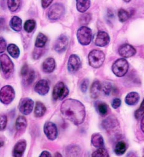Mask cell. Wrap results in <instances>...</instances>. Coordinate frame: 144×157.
Segmentation results:
<instances>
[{
	"mask_svg": "<svg viewBox=\"0 0 144 157\" xmlns=\"http://www.w3.org/2000/svg\"><path fill=\"white\" fill-rule=\"evenodd\" d=\"M61 113L64 118L75 125L82 124L85 120L86 112L84 104L76 99H68L61 105Z\"/></svg>",
	"mask_w": 144,
	"mask_h": 157,
	"instance_id": "1",
	"label": "cell"
},
{
	"mask_svg": "<svg viewBox=\"0 0 144 157\" xmlns=\"http://www.w3.org/2000/svg\"><path fill=\"white\" fill-rule=\"evenodd\" d=\"M91 143L92 145L97 148L104 147L103 137L99 133H95L92 136Z\"/></svg>",
	"mask_w": 144,
	"mask_h": 157,
	"instance_id": "21",
	"label": "cell"
},
{
	"mask_svg": "<svg viewBox=\"0 0 144 157\" xmlns=\"http://www.w3.org/2000/svg\"><path fill=\"white\" fill-rule=\"evenodd\" d=\"M68 45V38L66 35H61L56 40L54 49V50L59 53H62L66 49Z\"/></svg>",
	"mask_w": 144,
	"mask_h": 157,
	"instance_id": "15",
	"label": "cell"
},
{
	"mask_svg": "<svg viewBox=\"0 0 144 157\" xmlns=\"http://www.w3.org/2000/svg\"><path fill=\"white\" fill-rule=\"evenodd\" d=\"M54 156H61V157L62 156V155H61L59 153H58V152L55 153V155H54Z\"/></svg>",
	"mask_w": 144,
	"mask_h": 157,
	"instance_id": "47",
	"label": "cell"
},
{
	"mask_svg": "<svg viewBox=\"0 0 144 157\" xmlns=\"http://www.w3.org/2000/svg\"><path fill=\"white\" fill-rule=\"evenodd\" d=\"M140 128L142 131V132L144 133V116L142 117V120H141V123H140Z\"/></svg>",
	"mask_w": 144,
	"mask_h": 157,
	"instance_id": "46",
	"label": "cell"
},
{
	"mask_svg": "<svg viewBox=\"0 0 144 157\" xmlns=\"http://www.w3.org/2000/svg\"><path fill=\"white\" fill-rule=\"evenodd\" d=\"M53 0H42V6L43 8H47L53 2Z\"/></svg>",
	"mask_w": 144,
	"mask_h": 157,
	"instance_id": "44",
	"label": "cell"
},
{
	"mask_svg": "<svg viewBox=\"0 0 144 157\" xmlns=\"http://www.w3.org/2000/svg\"><path fill=\"white\" fill-rule=\"evenodd\" d=\"M43 131L47 139L50 140H54L58 137V129L56 124L53 122H46L44 125Z\"/></svg>",
	"mask_w": 144,
	"mask_h": 157,
	"instance_id": "10",
	"label": "cell"
},
{
	"mask_svg": "<svg viewBox=\"0 0 144 157\" xmlns=\"http://www.w3.org/2000/svg\"><path fill=\"white\" fill-rule=\"evenodd\" d=\"M110 41V37L109 35L105 32H99L95 36L94 43L95 44L99 47H105L109 44Z\"/></svg>",
	"mask_w": 144,
	"mask_h": 157,
	"instance_id": "13",
	"label": "cell"
},
{
	"mask_svg": "<svg viewBox=\"0 0 144 157\" xmlns=\"http://www.w3.org/2000/svg\"><path fill=\"white\" fill-rule=\"evenodd\" d=\"M56 67V62L53 58L50 57L46 59L43 63L42 70L44 72L50 73L54 71Z\"/></svg>",
	"mask_w": 144,
	"mask_h": 157,
	"instance_id": "20",
	"label": "cell"
},
{
	"mask_svg": "<svg viewBox=\"0 0 144 157\" xmlns=\"http://www.w3.org/2000/svg\"><path fill=\"white\" fill-rule=\"evenodd\" d=\"M81 67L80 57L76 54H72L69 58L67 68L70 73H74L78 71Z\"/></svg>",
	"mask_w": 144,
	"mask_h": 157,
	"instance_id": "11",
	"label": "cell"
},
{
	"mask_svg": "<svg viewBox=\"0 0 144 157\" xmlns=\"http://www.w3.org/2000/svg\"><path fill=\"white\" fill-rule=\"evenodd\" d=\"M21 0H8V7L11 12H16L19 8Z\"/></svg>",
	"mask_w": 144,
	"mask_h": 157,
	"instance_id": "31",
	"label": "cell"
},
{
	"mask_svg": "<svg viewBox=\"0 0 144 157\" xmlns=\"http://www.w3.org/2000/svg\"><path fill=\"white\" fill-rule=\"evenodd\" d=\"M92 156L94 157H109L110 155L108 153V151L104 148H99L96 151L93 152Z\"/></svg>",
	"mask_w": 144,
	"mask_h": 157,
	"instance_id": "33",
	"label": "cell"
},
{
	"mask_svg": "<svg viewBox=\"0 0 144 157\" xmlns=\"http://www.w3.org/2000/svg\"><path fill=\"white\" fill-rule=\"evenodd\" d=\"M64 6L59 3H55L49 9L48 17L51 21H56L60 19L64 13Z\"/></svg>",
	"mask_w": 144,
	"mask_h": 157,
	"instance_id": "8",
	"label": "cell"
},
{
	"mask_svg": "<svg viewBox=\"0 0 144 157\" xmlns=\"http://www.w3.org/2000/svg\"><path fill=\"white\" fill-rule=\"evenodd\" d=\"M68 88L63 82H58L54 86L53 90V98L54 101H62L69 94Z\"/></svg>",
	"mask_w": 144,
	"mask_h": 157,
	"instance_id": "7",
	"label": "cell"
},
{
	"mask_svg": "<svg viewBox=\"0 0 144 157\" xmlns=\"http://www.w3.org/2000/svg\"><path fill=\"white\" fill-rule=\"evenodd\" d=\"M22 20L18 16H14L10 21V27L16 32H20L22 30Z\"/></svg>",
	"mask_w": 144,
	"mask_h": 157,
	"instance_id": "27",
	"label": "cell"
},
{
	"mask_svg": "<svg viewBox=\"0 0 144 157\" xmlns=\"http://www.w3.org/2000/svg\"><path fill=\"white\" fill-rule=\"evenodd\" d=\"M102 91V84L99 81H95L90 88V96L92 99H97Z\"/></svg>",
	"mask_w": 144,
	"mask_h": 157,
	"instance_id": "23",
	"label": "cell"
},
{
	"mask_svg": "<svg viewBox=\"0 0 144 157\" xmlns=\"http://www.w3.org/2000/svg\"><path fill=\"white\" fill-rule=\"evenodd\" d=\"M46 111L45 105L41 102H37L34 109V115L37 118L43 117Z\"/></svg>",
	"mask_w": 144,
	"mask_h": 157,
	"instance_id": "26",
	"label": "cell"
},
{
	"mask_svg": "<svg viewBox=\"0 0 144 157\" xmlns=\"http://www.w3.org/2000/svg\"><path fill=\"white\" fill-rule=\"evenodd\" d=\"M102 125L104 129L111 132L119 126V122L114 117H109L102 121Z\"/></svg>",
	"mask_w": 144,
	"mask_h": 157,
	"instance_id": "14",
	"label": "cell"
},
{
	"mask_svg": "<svg viewBox=\"0 0 144 157\" xmlns=\"http://www.w3.org/2000/svg\"><path fill=\"white\" fill-rule=\"evenodd\" d=\"M77 38L81 44L87 46L92 41V32L90 28L86 26H82L78 30Z\"/></svg>",
	"mask_w": 144,
	"mask_h": 157,
	"instance_id": "5",
	"label": "cell"
},
{
	"mask_svg": "<svg viewBox=\"0 0 144 157\" xmlns=\"http://www.w3.org/2000/svg\"><path fill=\"white\" fill-rule=\"evenodd\" d=\"M0 59H1L0 60H1L2 71L6 78H10L14 73V64L6 54H2Z\"/></svg>",
	"mask_w": 144,
	"mask_h": 157,
	"instance_id": "4",
	"label": "cell"
},
{
	"mask_svg": "<svg viewBox=\"0 0 144 157\" xmlns=\"http://www.w3.org/2000/svg\"><path fill=\"white\" fill-rule=\"evenodd\" d=\"M42 53H43L42 49H40V48L36 47V48L34 49V51L33 52V58L35 60L39 59L41 57Z\"/></svg>",
	"mask_w": 144,
	"mask_h": 157,
	"instance_id": "40",
	"label": "cell"
},
{
	"mask_svg": "<svg viewBox=\"0 0 144 157\" xmlns=\"http://www.w3.org/2000/svg\"><path fill=\"white\" fill-rule=\"evenodd\" d=\"M90 6V0H76V7L80 13H85Z\"/></svg>",
	"mask_w": 144,
	"mask_h": 157,
	"instance_id": "25",
	"label": "cell"
},
{
	"mask_svg": "<svg viewBox=\"0 0 144 157\" xmlns=\"http://www.w3.org/2000/svg\"><path fill=\"white\" fill-rule=\"evenodd\" d=\"M47 40H48L47 37L43 33H40L36 38L35 44V46L37 48H40L44 47L47 42Z\"/></svg>",
	"mask_w": 144,
	"mask_h": 157,
	"instance_id": "30",
	"label": "cell"
},
{
	"mask_svg": "<svg viewBox=\"0 0 144 157\" xmlns=\"http://www.w3.org/2000/svg\"><path fill=\"white\" fill-rule=\"evenodd\" d=\"M9 54L13 58L17 59L20 55V50L18 46L14 44H10L7 47Z\"/></svg>",
	"mask_w": 144,
	"mask_h": 157,
	"instance_id": "28",
	"label": "cell"
},
{
	"mask_svg": "<svg viewBox=\"0 0 144 157\" xmlns=\"http://www.w3.org/2000/svg\"><path fill=\"white\" fill-rule=\"evenodd\" d=\"M129 63L124 58L117 59L112 66V71L114 75L118 77L124 76L128 71Z\"/></svg>",
	"mask_w": 144,
	"mask_h": 157,
	"instance_id": "3",
	"label": "cell"
},
{
	"mask_svg": "<svg viewBox=\"0 0 144 157\" xmlns=\"http://www.w3.org/2000/svg\"><path fill=\"white\" fill-rule=\"evenodd\" d=\"M16 96V93L14 88L10 85L3 86L0 91V100L5 105L10 104Z\"/></svg>",
	"mask_w": 144,
	"mask_h": 157,
	"instance_id": "6",
	"label": "cell"
},
{
	"mask_svg": "<svg viewBox=\"0 0 144 157\" xmlns=\"http://www.w3.org/2000/svg\"><path fill=\"white\" fill-rule=\"evenodd\" d=\"M34 101L29 98H25L21 100L19 104V110L20 112L24 115L30 114L34 109Z\"/></svg>",
	"mask_w": 144,
	"mask_h": 157,
	"instance_id": "9",
	"label": "cell"
},
{
	"mask_svg": "<svg viewBox=\"0 0 144 157\" xmlns=\"http://www.w3.org/2000/svg\"><path fill=\"white\" fill-rule=\"evenodd\" d=\"M67 150H69V152H68V153H69V156H76L74 154L75 153H76V154H78V153H79V148L78 147H76V148H75V146H72V147L71 148H67Z\"/></svg>",
	"mask_w": 144,
	"mask_h": 157,
	"instance_id": "41",
	"label": "cell"
},
{
	"mask_svg": "<svg viewBox=\"0 0 144 157\" xmlns=\"http://www.w3.org/2000/svg\"><path fill=\"white\" fill-rule=\"evenodd\" d=\"M95 107L97 112L100 115L104 117L107 115L109 108L108 105L106 103L100 101H97L95 103Z\"/></svg>",
	"mask_w": 144,
	"mask_h": 157,
	"instance_id": "24",
	"label": "cell"
},
{
	"mask_svg": "<svg viewBox=\"0 0 144 157\" xmlns=\"http://www.w3.org/2000/svg\"><path fill=\"white\" fill-rule=\"evenodd\" d=\"M113 90L112 85L109 82H105L102 85V91L105 95L108 96Z\"/></svg>",
	"mask_w": 144,
	"mask_h": 157,
	"instance_id": "35",
	"label": "cell"
},
{
	"mask_svg": "<svg viewBox=\"0 0 144 157\" xmlns=\"http://www.w3.org/2000/svg\"><path fill=\"white\" fill-rule=\"evenodd\" d=\"M119 55L124 58H129L134 56L136 54V49L129 44L121 46L118 49Z\"/></svg>",
	"mask_w": 144,
	"mask_h": 157,
	"instance_id": "16",
	"label": "cell"
},
{
	"mask_svg": "<svg viewBox=\"0 0 144 157\" xmlns=\"http://www.w3.org/2000/svg\"><path fill=\"white\" fill-rule=\"evenodd\" d=\"M27 126V121L26 118L24 116H19L18 117L16 121V129L17 131V134H22L23 133Z\"/></svg>",
	"mask_w": 144,
	"mask_h": 157,
	"instance_id": "19",
	"label": "cell"
},
{
	"mask_svg": "<svg viewBox=\"0 0 144 157\" xmlns=\"http://www.w3.org/2000/svg\"><path fill=\"white\" fill-rule=\"evenodd\" d=\"M52 155L51 153L48 151H43L42 152V153L40 155V157H51Z\"/></svg>",
	"mask_w": 144,
	"mask_h": 157,
	"instance_id": "45",
	"label": "cell"
},
{
	"mask_svg": "<svg viewBox=\"0 0 144 157\" xmlns=\"http://www.w3.org/2000/svg\"><path fill=\"white\" fill-rule=\"evenodd\" d=\"M36 26V22L34 20H28L27 21L24 25V30H26V32H28V33H30L32 32L34 29L35 28Z\"/></svg>",
	"mask_w": 144,
	"mask_h": 157,
	"instance_id": "34",
	"label": "cell"
},
{
	"mask_svg": "<svg viewBox=\"0 0 144 157\" xmlns=\"http://www.w3.org/2000/svg\"><path fill=\"white\" fill-rule=\"evenodd\" d=\"M121 104V101L119 98L114 99L112 101V103H111L112 107L114 109H116L119 108L120 107Z\"/></svg>",
	"mask_w": 144,
	"mask_h": 157,
	"instance_id": "42",
	"label": "cell"
},
{
	"mask_svg": "<svg viewBox=\"0 0 144 157\" xmlns=\"http://www.w3.org/2000/svg\"><path fill=\"white\" fill-rule=\"evenodd\" d=\"M6 49V42L5 40L3 38H1V40H0V52L2 54L5 52V51Z\"/></svg>",
	"mask_w": 144,
	"mask_h": 157,
	"instance_id": "43",
	"label": "cell"
},
{
	"mask_svg": "<svg viewBox=\"0 0 144 157\" xmlns=\"http://www.w3.org/2000/svg\"><path fill=\"white\" fill-rule=\"evenodd\" d=\"M91 20V15L90 14H85L81 16L79 19V22L81 25H86L88 24Z\"/></svg>",
	"mask_w": 144,
	"mask_h": 157,
	"instance_id": "36",
	"label": "cell"
},
{
	"mask_svg": "<svg viewBox=\"0 0 144 157\" xmlns=\"http://www.w3.org/2000/svg\"><path fill=\"white\" fill-rule=\"evenodd\" d=\"M89 65L95 68L102 66L105 60V55L103 51L98 49H94L90 52L89 56Z\"/></svg>",
	"mask_w": 144,
	"mask_h": 157,
	"instance_id": "2",
	"label": "cell"
},
{
	"mask_svg": "<svg viewBox=\"0 0 144 157\" xmlns=\"http://www.w3.org/2000/svg\"><path fill=\"white\" fill-rule=\"evenodd\" d=\"M8 122V118L5 115H2L1 117H0V128H1V131L4 130L7 125Z\"/></svg>",
	"mask_w": 144,
	"mask_h": 157,
	"instance_id": "38",
	"label": "cell"
},
{
	"mask_svg": "<svg viewBox=\"0 0 144 157\" xmlns=\"http://www.w3.org/2000/svg\"><path fill=\"white\" fill-rule=\"evenodd\" d=\"M119 20L121 22H126L130 17V14L128 11L124 9H120L118 13Z\"/></svg>",
	"mask_w": 144,
	"mask_h": 157,
	"instance_id": "32",
	"label": "cell"
},
{
	"mask_svg": "<svg viewBox=\"0 0 144 157\" xmlns=\"http://www.w3.org/2000/svg\"><path fill=\"white\" fill-rule=\"evenodd\" d=\"M27 142L25 140H20L15 145L13 149V156L15 157H21L26 149Z\"/></svg>",
	"mask_w": 144,
	"mask_h": 157,
	"instance_id": "18",
	"label": "cell"
},
{
	"mask_svg": "<svg viewBox=\"0 0 144 157\" xmlns=\"http://www.w3.org/2000/svg\"><path fill=\"white\" fill-rule=\"evenodd\" d=\"M130 1H131V0H124V2H126V3H129V2H130Z\"/></svg>",
	"mask_w": 144,
	"mask_h": 157,
	"instance_id": "48",
	"label": "cell"
},
{
	"mask_svg": "<svg viewBox=\"0 0 144 157\" xmlns=\"http://www.w3.org/2000/svg\"><path fill=\"white\" fill-rule=\"evenodd\" d=\"M143 114H144V98L142 102L141 103L140 107L138 109V110L135 111L134 115L136 119H140Z\"/></svg>",
	"mask_w": 144,
	"mask_h": 157,
	"instance_id": "37",
	"label": "cell"
},
{
	"mask_svg": "<svg viewBox=\"0 0 144 157\" xmlns=\"http://www.w3.org/2000/svg\"><path fill=\"white\" fill-rule=\"evenodd\" d=\"M89 82L87 79H84L82 81L81 83V90L82 93H86L87 91L88 87H89Z\"/></svg>",
	"mask_w": 144,
	"mask_h": 157,
	"instance_id": "39",
	"label": "cell"
},
{
	"mask_svg": "<svg viewBox=\"0 0 144 157\" xmlns=\"http://www.w3.org/2000/svg\"><path fill=\"white\" fill-rule=\"evenodd\" d=\"M21 75L24 83L26 85H30L34 81L35 75V71L32 70H30L27 65H24L21 70Z\"/></svg>",
	"mask_w": 144,
	"mask_h": 157,
	"instance_id": "12",
	"label": "cell"
},
{
	"mask_svg": "<svg viewBox=\"0 0 144 157\" xmlns=\"http://www.w3.org/2000/svg\"><path fill=\"white\" fill-rule=\"evenodd\" d=\"M35 91L41 96L46 95L50 90V86L48 83L45 80H39L34 87Z\"/></svg>",
	"mask_w": 144,
	"mask_h": 157,
	"instance_id": "17",
	"label": "cell"
},
{
	"mask_svg": "<svg viewBox=\"0 0 144 157\" xmlns=\"http://www.w3.org/2000/svg\"><path fill=\"white\" fill-rule=\"evenodd\" d=\"M127 150L126 144L124 141H119L114 147V153L118 155L124 154Z\"/></svg>",
	"mask_w": 144,
	"mask_h": 157,
	"instance_id": "29",
	"label": "cell"
},
{
	"mask_svg": "<svg viewBox=\"0 0 144 157\" xmlns=\"http://www.w3.org/2000/svg\"><path fill=\"white\" fill-rule=\"evenodd\" d=\"M140 99L139 94L136 92H131L127 94L125 98V102L128 105H134L138 103Z\"/></svg>",
	"mask_w": 144,
	"mask_h": 157,
	"instance_id": "22",
	"label": "cell"
}]
</instances>
